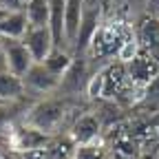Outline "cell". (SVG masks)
Segmentation results:
<instances>
[{
	"instance_id": "11",
	"label": "cell",
	"mask_w": 159,
	"mask_h": 159,
	"mask_svg": "<svg viewBox=\"0 0 159 159\" xmlns=\"http://www.w3.org/2000/svg\"><path fill=\"white\" fill-rule=\"evenodd\" d=\"M29 22L22 9L18 11H9L2 20H0V38H13V40H22V35L27 33Z\"/></svg>"
},
{
	"instance_id": "8",
	"label": "cell",
	"mask_w": 159,
	"mask_h": 159,
	"mask_svg": "<svg viewBox=\"0 0 159 159\" xmlns=\"http://www.w3.org/2000/svg\"><path fill=\"white\" fill-rule=\"evenodd\" d=\"M82 9H84V0H64V40L71 53L77 40L80 22H82Z\"/></svg>"
},
{
	"instance_id": "19",
	"label": "cell",
	"mask_w": 159,
	"mask_h": 159,
	"mask_svg": "<svg viewBox=\"0 0 159 159\" xmlns=\"http://www.w3.org/2000/svg\"><path fill=\"white\" fill-rule=\"evenodd\" d=\"M0 5L11 9V11H18V9H22V5H20V0H0Z\"/></svg>"
},
{
	"instance_id": "2",
	"label": "cell",
	"mask_w": 159,
	"mask_h": 159,
	"mask_svg": "<svg viewBox=\"0 0 159 159\" xmlns=\"http://www.w3.org/2000/svg\"><path fill=\"white\" fill-rule=\"evenodd\" d=\"M104 22V5L97 0H84V9H82V22H80V31H77V40L73 47V55L82 57L91 44L93 35L97 33V29Z\"/></svg>"
},
{
	"instance_id": "12",
	"label": "cell",
	"mask_w": 159,
	"mask_h": 159,
	"mask_svg": "<svg viewBox=\"0 0 159 159\" xmlns=\"http://www.w3.org/2000/svg\"><path fill=\"white\" fill-rule=\"evenodd\" d=\"M73 60H75V55L71 53V51H66V49H53L49 55H47V60H44V66L53 73V75H57L60 80L64 77V73L71 69V64H73Z\"/></svg>"
},
{
	"instance_id": "9",
	"label": "cell",
	"mask_w": 159,
	"mask_h": 159,
	"mask_svg": "<svg viewBox=\"0 0 159 159\" xmlns=\"http://www.w3.org/2000/svg\"><path fill=\"white\" fill-rule=\"evenodd\" d=\"M71 137L75 139V144H91L97 142L99 137V119L93 113H84L75 119V124L71 128Z\"/></svg>"
},
{
	"instance_id": "15",
	"label": "cell",
	"mask_w": 159,
	"mask_h": 159,
	"mask_svg": "<svg viewBox=\"0 0 159 159\" xmlns=\"http://www.w3.org/2000/svg\"><path fill=\"white\" fill-rule=\"evenodd\" d=\"M139 40L146 44L148 51L159 49V18L157 16H148L142 20V25H139Z\"/></svg>"
},
{
	"instance_id": "21",
	"label": "cell",
	"mask_w": 159,
	"mask_h": 159,
	"mask_svg": "<svg viewBox=\"0 0 159 159\" xmlns=\"http://www.w3.org/2000/svg\"><path fill=\"white\" fill-rule=\"evenodd\" d=\"M0 71H7V66H5V55H2V49H0Z\"/></svg>"
},
{
	"instance_id": "17",
	"label": "cell",
	"mask_w": 159,
	"mask_h": 159,
	"mask_svg": "<svg viewBox=\"0 0 159 159\" xmlns=\"http://www.w3.org/2000/svg\"><path fill=\"white\" fill-rule=\"evenodd\" d=\"M73 159H106V150L102 144L91 142V144H77Z\"/></svg>"
},
{
	"instance_id": "14",
	"label": "cell",
	"mask_w": 159,
	"mask_h": 159,
	"mask_svg": "<svg viewBox=\"0 0 159 159\" xmlns=\"http://www.w3.org/2000/svg\"><path fill=\"white\" fill-rule=\"evenodd\" d=\"M22 11L29 27H49V0H29Z\"/></svg>"
},
{
	"instance_id": "6",
	"label": "cell",
	"mask_w": 159,
	"mask_h": 159,
	"mask_svg": "<svg viewBox=\"0 0 159 159\" xmlns=\"http://www.w3.org/2000/svg\"><path fill=\"white\" fill-rule=\"evenodd\" d=\"M93 73H89V57L82 55V57H75L71 69L64 73L62 82H60V93H64L66 97H73V95H80V91H86V84L91 80Z\"/></svg>"
},
{
	"instance_id": "3",
	"label": "cell",
	"mask_w": 159,
	"mask_h": 159,
	"mask_svg": "<svg viewBox=\"0 0 159 159\" xmlns=\"http://www.w3.org/2000/svg\"><path fill=\"white\" fill-rule=\"evenodd\" d=\"M0 49L5 55V66L11 75L22 80L27 75V71L35 64L33 57L29 53V49L25 47L22 40H13V38H0Z\"/></svg>"
},
{
	"instance_id": "5",
	"label": "cell",
	"mask_w": 159,
	"mask_h": 159,
	"mask_svg": "<svg viewBox=\"0 0 159 159\" xmlns=\"http://www.w3.org/2000/svg\"><path fill=\"white\" fill-rule=\"evenodd\" d=\"M126 66V75H128V82L133 86H139V89H146L155 77H159V62L148 53H139L137 57H133L130 62L124 64Z\"/></svg>"
},
{
	"instance_id": "10",
	"label": "cell",
	"mask_w": 159,
	"mask_h": 159,
	"mask_svg": "<svg viewBox=\"0 0 159 159\" xmlns=\"http://www.w3.org/2000/svg\"><path fill=\"white\" fill-rule=\"evenodd\" d=\"M49 31L53 35V44L57 49H66V40H64V0H49Z\"/></svg>"
},
{
	"instance_id": "23",
	"label": "cell",
	"mask_w": 159,
	"mask_h": 159,
	"mask_svg": "<svg viewBox=\"0 0 159 159\" xmlns=\"http://www.w3.org/2000/svg\"><path fill=\"white\" fill-rule=\"evenodd\" d=\"M27 2H29V0H20V5H22V7H25V5H27Z\"/></svg>"
},
{
	"instance_id": "1",
	"label": "cell",
	"mask_w": 159,
	"mask_h": 159,
	"mask_svg": "<svg viewBox=\"0 0 159 159\" xmlns=\"http://www.w3.org/2000/svg\"><path fill=\"white\" fill-rule=\"evenodd\" d=\"M55 95V93H53ZM47 95L25 113V124L40 130L42 135H51L57 133L64 126V122L69 119V115L73 113V102L66 95Z\"/></svg>"
},
{
	"instance_id": "22",
	"label": "cell",
	"mask_w": 159,
	"mask_h": 159,
	"mask_svg": "<svg viewBox=\"0 0 159 159\" xmlns=\"http://www.w3.org/2000/svg\"><path fill=\"white\" fill-rule=\"evenodd\" d=\"M9 11H11V9H7V7H2V5H0V20H2V18H5Z\"/></svg>"
},
{
	"instance_id": "13",
	"label": "cell",
	"mask_w": 159,
	"mask_h": 159,
	"mask_svg": "<svg viewBox=\"0 0 159 159\" xmlns=\"http://www.w3.org/2000/svg\"><path fill=\"white\" fill-rule=\"evenodd\" d=\"M25 95L22 80L9 71H0V102H16Z\"/></svg>"
},
{
	"instance_id": "18",
	"label": "cell",
	"mask_w": 159,
	"mask_h": 159,
	"mask_svg": "<svg viewBox=\"0 0 159 159\" xmlns=\"http://www.w3.org/2000/svg\"><path fill=\"white\" fill-rule=\"evenodd\" d=\"M84 93L89 95V99H97V97L104 95V69L93 71V75H91V80H89Z\"/></svg>"
},
{
	"instance_id": "4",
	"label": "cell",
	"mask_w": 159,
	"mask_h": 159,
	"mask_svg": "<svg viewBox=\"0 0 159 159\" xmlns=\"http://www.w3.org/2000/svg\"><path fill=\"white\" fill-rule=\"evenodd\" d=\"M60 80L57 75H53L42 62H35L29 71H27V75L22 77V86H25V95L27 93H33V95H53V93H57V89H60Z\"/></svg>"
},
{
	"instance_id": "16",
	"label": "cell",
	"mask_w": 159,
	"mask_h": 159,
	"mask_svg": "<svg viewBox=\"0 0 159 159\" xmlns=\"http://www.w3.org/2000/svg\"><path fill=\"white\" fill-rule=\"evenodd\" d=\"M42 142H47V135H42L40 130H35V128H31V126H22L18 130V148H22V150H33V148H38Z\"/></svg>"
},
{
	"instance_id": "7",
	"label": "cell",
	"mask_w": 159,
	"mask_h": 159,
	"mask_svg": "<svg viewBox=\"0 0 159 159\" xmlns=\"http://www.w3.org/2000/svg\"><path fill=\"white\" fill-rule=\"evenodd\" d=\"M22 42L29 49L33 62H44L47 55L55 49L53 35H51L49 27H29L27 33L22 35Z\"/></svg>"
},
{
	"instance_id": "20",
	"label": "cell",
	"mask_w": 159,
	"mask_h": 159,
	"mask_svg": "<svg viewBox=\"0 0 159 159\" xmlns=\"http://www.w3.org/2000/svg\"><path fill=\"white\" fill-rule=\"evenodd\" d=\"M148 7H152V16H157L159 18V0H148Z\"/></svg>"
}]
</instances>
